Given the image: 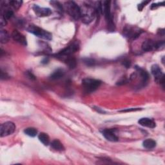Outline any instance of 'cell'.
I'll return each mask as SVG.
<instances>
[{
	"label": "cell",
	"instance_id": "27",
	"mask_svg": "<svg viewBox=\"0 0 165 165\" xmlns=\"http://www.w3.org/2000/svg\"><path fill=\"white\" fill-rule=\"evenodd\" d=\"M0 24H1V28L3 27H5L7 25V19L2 16H1V18H0Z\"/></svg>",
	"mask_w": 165,
	"mask_h": 165
},
{
	"label": "cell",
	"instance_id": "22",
	"mask_svg": "<svg viewBox=\"0 0 165 165\" xmlns=\"http://www.w3.org/2000/svg\"><path fill=\"white\" fill-rule=\"evenodd\" d=\"M137 69L140 74V76L141 77L142 82L143 83H146V82L148 81V80H149V75H148V72L142 68H137Z\"/></svg>",
	"mask_w": 165,
	"mask_h": 165
},
{
	"label": "cell",
	"instance_id": "23",
	"mask_svg": "<svg viewBox=\"0 0 165 165\" xmlns=\"http://www.w3.org/2000/svg\"><path fill=\"white\" fill-rule=\"evenodd\" d=\"M24 132L26 135L30 136V137L34 138L36 137L37 134H38V131L34 128H27L25 130H24Z\"/></svg>",
	"mask_w": 165,
	"mask_h": 165
},
{
	"label": "cell",
	"instance_id": "33",
	"mask_svg": "<svg viewBox=\"0 0 165 165\" xmlns=\"http://www.w3.org/2000/svg\"><path fill=\"white\" fill-rule=\"evenodd\" d=\"M48 58H45L43 61H42V63H48Z\"/></svg>",
	"mask_w": 165,
	"mask_h": 165
},
{
	"label": "cell",
	"instance_id": "18",
	"mask_svg": "<svg viewBox=\"0 0 165 165\" xmlns=\"http://www.w3.org/2000/svg\"><path fill=\"white\" fill-rule=\"evenodd\" d=\"M65 75V72L63 69H57L56 71L54 72L51 76L52 80H59L63 77Z\"/></svg>",
	"mask_w": 165,
	"mask_h": 165
},
{
	"label": "cell",
	"instance_id": "6",
	"mask_svg": "<svg viewBox=\"0 0 165 165\" xmlns=\"http://www.w3.org/2000/svg\"><path fill=\"white\" fill-rule=\"evenodd\" d=\"M79 48L80 45L78 42H74L70 45H68V46L66 47L65 48H64L63 50L61 51L59 53L57 54V56L59 57V58L64 59L65 57L71 56L72 54L77 52L79 50Z\"/></svg>",
	"mask_w": 165,
	"mask_h": 165
},
{
	"label": "cell",
	"instance_id": "2",
	"mask_svg": "<svg viewBox=\"0 0 165 165\" xmlns=\"http://www.w3.org/2000/svg\"><path fill=\"white\" fill-rule=\"evenodd\" d=\"M110 1H101V13L105 15V17L108 23V27L109 30L113 31L114 30V24L112 19L110 11Z\"/></svg>",
	"mask_w": 165,
	"mask_h": 165
},
{
	"label": "cell",
	"instance_id": "29",
	"mask_svg": "<svg viewBox=\"0 0 165 165\" xmlns=\"http://www.w3.org/2000/svg\"><path fill=\"white\" fill-rule=\"evenodd\" d=\"M9 77V76H8V74L4 72L2 70L1 71V80H7Z\"/></svg>",
	"mask_w": 165,
	"mask_h": 165
},
{
	"label": "cell",
	"instance_id": "1",
	"mask_svg": "<svg viewBox=\"0 0 165 165\" xmlns=\"http://www.w3.org/2000/svg\"><path fill=\"white\" fill-rule=\"evenodd\" d=\"M81 19L85 24H89L94 20L96 16V9L91 5L83 3L80 7Z\"/></svg>",
	"mask_w": 165,
	"mask_h": 165
},
{
	"label": "cell",
	"instance_id": "3",
	"mask_svg": "<svg viewBox=\"0 0 165 165\" xmlns=\"http://www.w3.org/2000/svg\"><path fill=\"white\" fill-rule=\"evenodd\" d=\"M64 9L74 19L78 20L81 19L80 7L78 6L74 1H68L66 2L65 3Z\"/></svg>",
	"mask_w": 165,
	"mask_h": 165
},
{
	"label": "cell",
	"instance_id": "24",
	"mask_svg": "<svg viewBox=\"0 0 165 165\" xmlns=\"http://www.w3.org/2000/svg\"><path fill=\"white\" fill-rule=\"evenodd\" d=\"M51 3L52 4V5L56 9L58 10V11L60 12H63V8L59 2L56 1H51Z\"/></svg>",
	"mask_w": 165,
	"mask_h": 165
},
{
	"label": "cell",
	"instance_id": "26",
	"mask_svg": "<svg viewBox=\"0 0 165 165\" xmlns=\"http://www.w3.org/2000/svg\"><path fill=\"white\" fill-rule=\"evenodd\" d=\"M142 109L141 108H130V109H126L123 110H120L119 112H135V111H138L141 110Z\"/></svg>",
	"mask_w": 165,
	"mask_h": 165
},
{
	"label": "cell",
	"instance_id": "12",
	"mask_svg": "<svg viewBox=\"0 0 165 165\" xmlns=\"http://www.w3.org/2000/svg\"><path fill=\"white\" fill-rule=\"evenodd\" d=\"M12 37L13 39L16 41V42L23 45V46H26L27 45V39L25 38L22 33H20L17 30H14L12 33Z\"/></svg>",
	"mask_w": 165,
	"mask_h": 165
},
{
	"label": "cell",
	"instance_id": "10",
	"mask_svg": "<svg viewBox=\"0 0 165 165\" xmlns=\"http://www.w3.org/2000/svg\"><path fill=\"white\" fill-rule=\"evenodd\" d=\"M151 71L152 74L155 77V81L158 82L164 85V75L163 73L162 70L159 67L158 65H154L152 67Z\"/></svg>",
	"mask_w": 165,
	"mask_h": 165
},
{
	"label": "cell",
	"instance_id": "31",
	"mask_svg": "<svg viewBox=\"0 0 165 165\" xmlns=\"http://www.w3.org/2000/svg\"><path fill=\"white\" fill-rule=\"evenodd\" d=\"M27 74L28 77H29L30 79H31V80H35V79H36V77H35L34 75H33V74H32L31 72H27Z\"/></svg>",
	"mask_w": 165,
	"mask_h": 165
},
{
	"label": "cell",
	"instance_id": "9",
	"mask_svg": "<svg viewBox=\"0 0 165 165\" xmlns=\"http://www.w3.org/2000/svg\"><path fill=\"white\" fill-rule=\"evenodd\" d=\"M143 32L139 28H135L132 27H126L123 30V34L130 39H135L138 38Z\"/></svg>",
	"mask_w": 165,
	"mask_h": 165
},
{
	"label": "cell",
	"instance_id": "17",
	"mask_svg": "<svg viewBox=\"0 0 165 165\" xmlns=\"http://www.w3.org/2000/svg\"><path fill=\"white\" fill-rule=\"evenodd\" d=\"M63 60L65 62V63L68 66V67L72 69L76 67V60L75 58H74V57H71V56H68V57H65Z\"/></svg>",
	"mask_w": 165,
	"mask_h": 165
},
{
	"label": "cell",
	"instance_id": "14",
	"mask_svg": "<svg viewBox=\"0 0 165 165\" xmlns=\"http://www.w3.org/2000/svg\"><path fill=\"white\" fill-rule=\"evenodd\" d=\"M138 123L140 125H141L143 126L148 127V128H150V129H154V128L156 126L155 123L153 120V119H150V118H147V117H144V118L140 119Z\"/></svg>",
	"mask_w": 165,
	"mask_h": 165
},
{
	"label": "cell",
	"instance_id": "16",
	"mask_svg": "<svg viewBox=\"0 0 165 165\" xmlns=\"http://www.w3.org/2000/svg\"><path fill=\"white\" fill-rule=\"evenodd\" d=\"M143 145L144 148H146V149H148V150L153 149V148H155L156 146V142L153 139H148L144 140L143 143Z\"/></svg>",
	"mask_w": 165,
	"mask_h": 165
},
{
	"label": "cell",
	"instance_id": "15",
	"mask_svg": "<svg viewBox=\"0 0 165 165\" xmlns=\"http://www.w3.org/2000/svg\"><path fill=\"white\" fill-rule=\"evenodd\" d=\"M5 5L10 7L11 9L18 10L22 5V1H18V0H11V1H3Z\"/></svg>",
	"mask_w": 165,
	"mask_h": 165
},
{
	"label": "cell",
	"instance_id": "21",
	"mask_svg": "<svg viewBox=\"0 0 165 165\" xmlns=\"http://www.w3.org/2000/svg\"><path fill=\"white\" fill-rule=\"evenodd\" d=\"M9 34L6 30H1L0 32V41H1V43H6L9 40Z\"/></svg>",
	"mask_w": 165,
	"mask_h": 165
},
{
	"label": "cell",
	"instance_id": "19",
	"mask_svg": "<svg viewBox=\"0 0 165 165\" xmlns=\"http://www.w3.org/2000/svg\"><path fill=\"white\" fill-rule=\"evenodd\" d=\"M38 138L40 142L42 143L45 146H48L49 143H50V138H49V136L47 134L40 133L38 136Z\"/></svg>",
	"mask_w": 165,
	"mask_h": 165
},
{
	"label": "cell",
	"instance_id": "13",
	"mask_svg": "<svg viewBox=\"0 0 165 165\" xmlns=\"http://www.w3.org/2000/svg\"><path fill=\"white\" fill-rule=\"evenodd\" d=\"M103 135L109 141L116 142L119 140V138L116 134H115L112 129H105L103 131Z\"/></svg>",
	"mask_w": 165,
	"mask_h": 165
},
{
	"label": "cell",
	"instance_id": "25",
	"mask_svg": "<svg viewBox=\"0 0 165 165\" xmlns=\"http://www.w3.org/2000/svg\"><path fill=\"white\" fill-rule=\"evenodd\" d=\"M84 63L87 65L89 66V67H92V66H94L96 63V62H95L94 59H91V58H86L83 59Z\"/></svg>",
	"mask_w": 165,
	"mask_h": 165
},
{
	"label": "cell",
	"instance_id": "20",
	"mask_svg": "<svg viewBox=\"0 0 165 165\" xmlns=\"http://www.w3.org/2000/svg\"><path fill=\"white\" fill-rule=\"evenodd\" d=\"M51 146L54 149L57 151H63L65 150V148L62 143L59 140H54L51 143Z\"/></svg>",
	"mask_w": 165,
	"mask_h": 165
},
{
	"label": "cell",
	"instance_id": "8",
	"mask_svg": "<svg viewBox=\"0 0 165 165\" xmlns=\"http://www.w3.org/2000/svg\"><path fill=\"white\" fill-rule=\"evenodd\" d=\"M164 46V42H155L151 39H147L144 41L142 44V49L144 52H150L152 51L157 50Z\"/></svg>",
	"mask_w": 165,
	"mask_h": 165
},
{
	"label": "cell",
	"instance_id": "32",
	"mask_svg": "<svg viewBox=\"0 0 165 165\" xmlns=\"http://www.w3.org/2000/svg\"><path fill=\"white\" fill-rule=\"evenodd\" d=\"M94 109L96 110L97 112H98L99 113H101V114H103V113H105V112L104 110H101L100 108H98V107H94Z\"/></svg>",
	"mask_w": 165,
	"mask_h": 165
},
{
	"label": "cell",
	"instance_id": "5",
	"mask_svg": "<svg viewBox=\"0 0 165 165\" xmlns=\"http://www.w3.org/2000/svg\"><path fill=\"white\" fill-rule=\"evenodd\" d=\"M101 84V81L92 78H85L82 80V85L86 92H92L97 90Z\"/></svg>",
	"mask_w": 165,
	"mask_h": 165
},
{
	"label": "cell",
	"instance_id": "11",
	"mask_svg": "<svg viewBox=\"0 0 165 165\" xmlns=\"http://www.w3.org/2000/svg\"><path fill=\"white\" fill-rule=\"evenodd\" d=\"M33 10H34L35 14L38 17H47L52 14V11L48 8L40 7L39 6L34 5L33 6Z\"/></svg>",
	"mask_w": 165,
	"mask_h": 165
},
{
	"label": "cell",
	"instance_id": "30",
	"mask_svg": "<svg viewBox=\"0 0 165 165\" xmlns=\"http://www.w3.org/2000/svg\"><path fill=\"white\" fill-rule=\"evenodd\" d=\"M123 65L125 66V67H126V68H129V67H130V65H131L130 62L129 61H128V60L124 61H123Z\"/></svg>",
	"mask_w": 165,
	"mask_h": 165
},
{
	"label": "cell",
	"instance_id": "28",
	"mask_svg": "<svg viewBox=\"0 0 165 165\" xmlns=\"http://www.w3.org/2000/svg\"><path fill=\"white\" fill-rule=\"evenodd\" d=\"M149 3V1H143L141 4H139L138 5V9L139 11H141L143 10V9L144 8V6H146V4H148Z\"/></svg>",
	"mask_w": 165,
	"mask_h": 165
},
{
	"label": "cell",
	"instance_id": "7",
	"mask_svg": "<svg viewBox=\"0 0 165 165\" xmlns=\"http://www.w3.org/2000/svg\"><path fill=\"white\" fill-rule=\"evenodd\" d=\"M16 130V125L14 123L7 121L1 125L0 126V135L1 138L6 137L13 134Z\"/></svg>",
	"mask_w": 165,
	"mask_h": 165
},
{
	"label": "cell",
	"instance_id": "4",
	"mask_svg": "<svg viewBox=\"0 0 165 165\" xmlns=\"http://www.w3.org/2000/svg\"><path fill=\"white\" fill-rule=\"evenodd\" d=\"M27 30L40 38L46 40H51L52 39V36L50 32L43 30V28H41L38 26L34 25H30L28 26Z\"/></svg>",
	"mask_w": 165,
	"mask_h": 165
}]
</instances>
